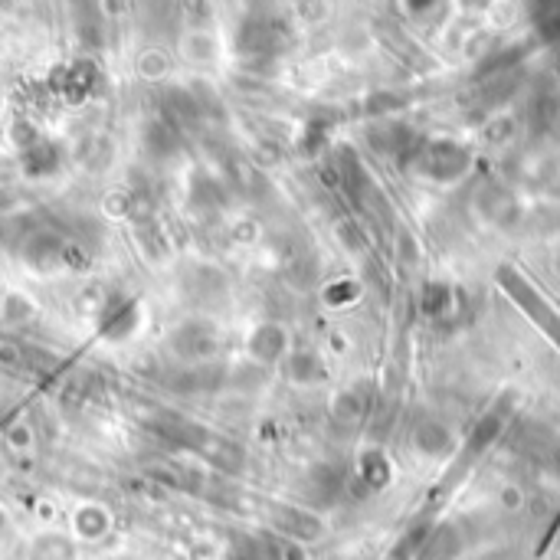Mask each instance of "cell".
Masks as SVG:
<instances>
[{
	"mask_svg": "<svg viewBox=\"0 0 560 560\" xmlns=\"http://www.w3.org/2000/svg\"><path fill=\"white\" fill-rule=\"evenodd\" d=\"M217 348V331L210 325H200V321H190L174 335V351L190 357V361H204Z\"/></svg>",
	"mask_w": 560,
	"mask_h": 560,
	"instance_id": "1",
	"label": "cell"
},
{
	"mask_svg": "<svg viewBox=\"0 0 560 560\" xmlns=\"http://www.w3.org/2000/svg\"><path fill=\"white\" fill-rule=\"evenodd\" d=\"M426 168H430L436 177H452L466 168V154L456 151L452 145H436L430 151V158H426Z\"/></svg>",
	"mask_w": 560,
	"mask_h": 560,
	"instance_id": "2",
	"label": "cell"
},
{
	"mask_svg": "<svg viewBox=\"0 0 560 560\" xmlns=\"http://www.w3.org/2000/svg\"><path fill=\"white\" fill-rule=\"evenodd\" d=\"M282 348H285V338H282L279 328H262L259 335L253 338V351L259 357H266V361H272L276 354H282Z\"/></svg>",
	"mask_w": 560,
	"mask_h": 560,
	"instance_id": "3",
	"label": "cell"
}]
</instances>
